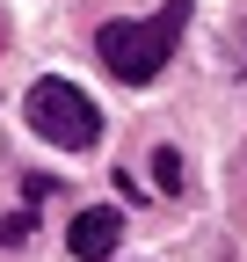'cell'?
<instances>
[{
	"instance_id": "277c9868",
	"label": "cell",
	"mask_w": 247,
	"mask_h": 262,
	"mask_svg": "<svg viewBox=\"0 0 247 262\" xmlns=\"http://www.w3.org/2000/svg\"><path fill=\"white\" fill-rule=\"evenodd\" d=\"M153 182H160L167 196L182 189V153H175V146H153Z\"/></svg>"
},
{
	"instance_id": "3957f363",
	"label": "cell",
	"mask_w": 247,
	"mask_h": 262,
	"mask_svg": "<svg viewBox=\"0 0 247 262\" xmlns=\"http://www.w3.org/2000/svg\"><path fill=\"white\" fill-rule=\"evenodd\" d=\"M116 241H124V211H95V204H87V211L66 226V248H73L80 262H109Z\"/></svg>"
},
{
	"instance_id": "6da1fadb",
	"label": "cell",
	"mask_w": 247,
	"mask_h": 262,
	"mask_svg": "<svg viewBox=\"0 0 247 262\" xmlns=\"http://www.w3.org/2000/svg\"><path fill=\"white\" fill-rule=\"evenodd\" d=\"M182 29H189V0H167L153 22H102L95 29V58L109 66L124 88H145L175 58V37H182Z\"/></svg>"
},
{
	"instance_id": "7a4b0ae2",
	"label": "cell",
	"mask_w": 247,
	"mask_h": 262,
	"mask_svg": "<svg viewBox=\"0 0 247 262\" xmlns=\"http://www.w3.org/2000/svg\"><path fill=\"white\" fill-rule=\"evenodd\" d=\"M22 117H29V131H37V139L66 146V153H87V146L102 139V110L87 102L73 80H29Z\"/></svg>"
},
{
	"instance_id": "5b68a950",
	"label": "cell",
	"mask_w": 247,
	"mask_h": 262,
	"mask_svg": "<svg viewBox=\"0 0 247 262\" xmlns=\"http://www.w3.org/2000/svg\"><path fill=\"white\" fill-rule=\"evenodd\" d=\"M37 233V211H22V219H0V241H29Z\"/></svg>"
}]
</instances>
